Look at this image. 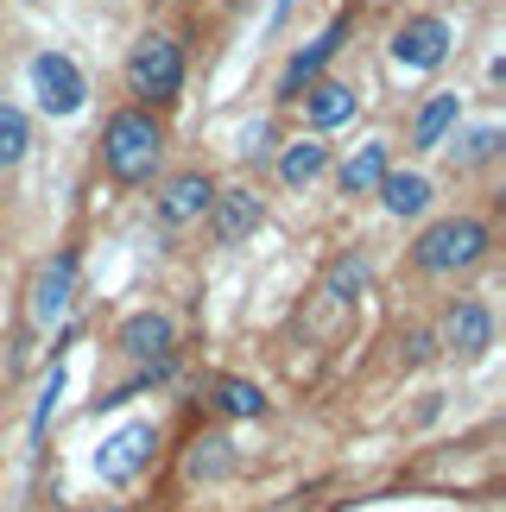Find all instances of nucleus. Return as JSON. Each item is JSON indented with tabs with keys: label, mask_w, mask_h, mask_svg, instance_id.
<instances>
[{
	"label": "nucleus",
	"mask_w": 506,
	"mask_h": 512,
	"mask_svg": "<svg viewBox=\"0 0 506 512\" xmlns=\"http://www.w3.org/2000/svg\"><path fill=\"white\" fill-rule=\"evenodd\" d=\"M165 159V133L159 121H152L146 108H121V114H108V127H102V165L114 184H146L152 171H159Z\"/></svg>",
	"instance_id": "f257e3e1"
},
{
	"label": "nucleus",
	"mask_w": 506,
	"mask_h": 512,
	"mask_svg": "<svg viewBox=\"0 0 506 512\" xmlns=\"http://www.w3.org/2000/svg\"><path fill=\"white\" fill-rule=\"evenodd\" d=\"M488 222H475V215H450V222H431L418 234V247H412V260L418 272H469L488 260Z\"/></svg>",
	"instance_id": "f03ea898"
},
{
	"label": "nucleus",
	"mask_w": 506,
	"mask_h": 512,
	"mask_svg": "<svg viewBox=\"0 0 506 512\" xmlns=\"http://www.w3.org/2000/svg\"><path fill=\"white\" fill-rule=\"evenodd\" d=\"M127 89L140 95V102H171V95L184 89V51H178V38L146 32L140 45L127 51Z\"/></svg>",
	"instance_id": "7ed1b4c3"
},
{
	"label": "nucleus",
	"mask_w": 506,
	"mask_h": 512,
	"mask_svg": "<svg viewBox=\"0 0 506 512\" xmlns=\"http://www.w3.org/2000/svg\"><path fill=\"white\" fill-rule=\"evenodd\" d=\"M32 95H38V108H45V114L70 121V114L83 108L89 83H83V70H76L64 51H38V57H32Z\"/></svg>",
	"instance_id": "20e7f679"
},
{
	"label": "nucleus",
	"mask_w": 506,
	"mask_h": 512,
	"mask_svg": "<svg viewBox=\"0 0 506 512\" xmlns=\"http://www.w3.org/2000/svg\"><path fill=\"white\" fill-rule=\"evenodd\" d=\"M152 449H159V430H152V424H121V430L102 443V456H95V475H102L108 487H127V481L146 468Z\"/></svg>",
	"instance_id": "39448f33"
},
{
	"label": "nucleus",
	"mask_w": 506,
	"mask_h": 512,
	"mask_svg": "<svg viewBox=\"0 0 506 512\" xmlns=\"http://www.w3.org/2000/svg\"><path fill=\"white\" fill-rule=\"evenodd\" d=\"M443 57H450V26H443L437 13H418V19H405V26L393 32V64H405V70H437Z\"/></svg>",
	"instance_id": "423d86ee"
},
{
	"label": "nucleus",
	"mask_w": 506,
	"mask_h": 512,
	"mask_svg": "<svg viewBox=\"0 0 506 512\" xmlns=\"http://www.w3.org/2000/svg\"><path fill=\"white\" fill-rule=\"evenodd\" d=\"M114 342H121V354H133V361L165 367V361H171V348H178V323H171L165 310H133Z\"/></svg>",
	"instance_id": "0eeeda50"
},
{
	"label": "nucleus",
	"mask_w": 506,
	"mask_h": 512,
	"mask_svg": "<svg viewBox=\"0 0 506 512\" xmlns=\"http://www.w3.org/2000/svg\"><path fill=\"white\" fill-rule=\"evenodd\" d=\"M342 38H348V13H342V19H336V26H329L323 38H310V45H304V51L285 64V76H279V102H298V95H304L310 83H317V76H323V64L342 51Z\"/></svg>",
	"instance_id": "6e6552de"
},
{
	"label": "nucleus",
	"mask_w": 506,
	"mask_h": 512,
	"mask_svg": "<svg viewBox=\"0 0 506 512\" xmlns=\"http://www.w3.org/2000/svg\"><path fill=\"white\" fill-rule=\"evenodd\" d=\"M76 298V253H57V260L32 279V329H51Z\"/></svg>",
	"instance_id": "1a4fd4ad"
},
{
	"label": "nucleus",
	"mask_w": 506,
	"mask_h": 512,
	"mask_svg": "<svg viewBox=\"0 0 506 512\" xmlns=\"http://www.w3.org/2000/svg\"><path fill=\"white\" fill-rule=\"evenodd\" d=\"M443 342H450L462 361H475V354L494 348V317L481 298H456L450 310H443Z\"/></svg>",
	"instance_id": "9d476101"
},
{
	"label": "nucleus",
	"mask_w": 506,
	"mask_h": 512,
	"mask_svg": "<svg viewBox=\"0 0 506 512\" xmlns=\"http://www.w3.org/2000/svg\"><path fill=\"white\" fill-rule=\"evenodd\" d=\"M260 222H266V209H260L253 190H216V203H209V234H216V247H241Z\"/></svg>",
	"instance_id": "9b49d317"
},
{
	"label": "nucleus",
	"mask_w": 506,
	"mask_h": 512,
	"mask_svg": "<svg viewBox=\"0 0 506 512\" xmlns=\"http://www.w3.org/2000/svg\"><path fill=\"white\" fill-rule=\"evenodd\" d=\"M209 203H216V184H209L203 171H178V177H165V190H159V222L184 228V222H197V215H209Z\"/></svg>",
	"instance_id": "f8f14e48"
},
{
	"label": "nucleus",
	"mask_w": 506,
	"mask_h": 512,
	"mask_svg": "<svg viewBox=\"0 0 506 512\" xmlns=\"http://www.w3.org/2000/svg\"><path fill=\"white\" fill-rule=\"evenodd\" d=\"M298 102H304V114H310V127L329 133V127H342L348 114H355V89L336 83V76H323V83H310V89L298 95Z\"/></svg>",
	"instance_id": "ddd939ff"
},
{
	"label": "nucleus",
	"mask_w": 506,
	"mask_h": 512,
	"mask_svg": "<svg viewBox=\"0 0 506 512\" xmlns=\"http://www.w3.org/2000/svg\"><path fill=\"white\" fill-rule=\"evenodd\" d=\"M374 190H380L386 215H399V222H412V215L431 209V177H418V171H386Z\"/></svg>",
	"instance_id": "4468645a"
},
{
	"label": "nucleus",
	"mask_w": 506,
	"mask_h": 512,
	"mask_svg": "<svg viewBox=\"0 0 506 512\" xmlns=\"http://www.w3.org/2000/svg\"><path fill=\"white\" fill-rule=\"evenodd\" d=\"M386 171H393V159H386V140H367L361 152H348V159H342L336 184H342V196H367Z\"/></svg>",
	"instance_id": "2eb2a0df"
},
{
	"label": "nucleus",
	"mask_w": 506,
	"mask_h": 512,
	"mask_svg": "<svg viewBox=\"0 0 506 512\" xmlns=\"http://www.w3.org/2000/svg\"><path fill=\"white\" fill-rule=\"evenodd\" d=\"M323 171H329V146H323V140H291L285 159H279V184L304 190V184H317Z\"/></svg>",
	"instance_id": "dca6fc26"
},
{
	"label": "nucleus",
	"mask_w": 506,
	"mask_h": 512,
	"mask_svg": "<svg viewBox=\"0 0 506 512\" xmlns=\"http://www.w3.org/2000/svg\"><path fill=\"white\" fill-rule=\"evenodd\" d=\"M456 114H462L456 95H431V102L418 108V121H412V146H418V152H437V146H443V133L456 127Z\"/></svg>",
	"instance_id": "f3484780"
},
{
	"label": "nucleus",
	"mask_w": 506,
	"mask_h": 512,
	"mask_svg": "<svg viewBox=\"0 0 506 512\" xmlns=\"http://www.w3.org/2000/svg\"><path fill=\"white\" fill-rule=\"evenodd\" d=\"M209 392H216L209 405H216L222 418H260V411H266V392L253 386V380H235V373H222V380L209 386Z\"/></svg>",
	"instance_id": "a211bd4d"
},
{
	"label": "nucleus",
	"mask_w": 506,
	"mask_h": 512,
	"mask_svg": "<svg viewBox=\"0 0 506 512\" xmlns=\"http://www.w3.org/2000/svg\"><path fill=\"white\" fill-rule=\"evenodd\" d=\"M26 146H32V127H26V114L0 102V171H13L19 159H26Z\"/></svg>",
	"instance_id": "6ab92c4d"
},
{
	"label": "nucleus",
	"mask_w": 506,
	"mask_h": 512,
	"mask_svg": "<svg viewBox=\"0 0 506 512\" xmlns=\"http://www.w3.org/2000/svg\"><path fill=\"white\" fill-rule=\"evenodd\" d=\"M361 291H367V260H361V253H342V260L329 266V298H336V304H355Z\"/></svg>",
	"instance_id": "aec40b11"
},
{
	"label": "nucleus",
	"mask_w": 506,
	"mask_h": 512,
	"mask_svg": "<svg viewBox=\"0 0 506 512\" xmlns=\"http://www.w3.org/2000/svg\"><path fill=\"white\" fill-rule=\"evenodd\" d=\"M228 449H235L228 437H203L197 456H190V475H197V481H222L228 468H235V456H228Z\"/></svg>",
	"instance_id": "412c9836"
},
{
	"label": "nucleus",
	"mask_w": 506,
	"mask_h": 512,
	"mask_svg": "<svg viewBox=\"0 0 506 512\" xmlns=\"http://www.w3.org/2000/svg\"><path fill=\"white\" fill-rule=\"evenodd\" d=\"M494 152H500V127H475V133H462V140L450 146V159L469 171V165H488Z\"/></svg>",
	"instance_id": "4be33fe9"
},
{
	"label": "nucleus",
	"mask_w": 506,
	"mask_h": 512,
	"mask_svg": "<svg viewBox=\"0 0 506 512\" xmlns=\"http://www.w3.org/2000/svg\"><path fill=\"white\" fill-rule=\"evenodd\" d=\"M57 392H64V367H51V380H45V399H38V418H32V443H45V424H51Z\"/></svg>",
	"instance_id": "5701e85b"
},
{
	"label": "nucleus",
	"mask_w": 506,
	"mask_h": 512,
	"mask_svg": "<svg viewBox=\"0 0 506 512\" xmlns=\"http://www.w3.org/2000/svg\"><path fill=\"white\" fill-rule=\"evenodd\" d=\"M431 348H437V342L424 336V329H412V336H405V361H412V367H418V361H431Z\"/></svg>",
	"instance_id": "b1692460"
},
{
	"label": "nucleus",
	"mask_w": 506,
	"mask_h": 512,
	"mask_svg": "<svg viewBox=\"0 0 506 512\" xmlns=\"http://www.w3.org/2000/svg\"><path fill=\"white\" fill-rule=\"evenodd\" d=\"M247 159H266V152H272V127H247Z\"/></svg>",
	"instance_id": "393cba45"
}]
</instances>
